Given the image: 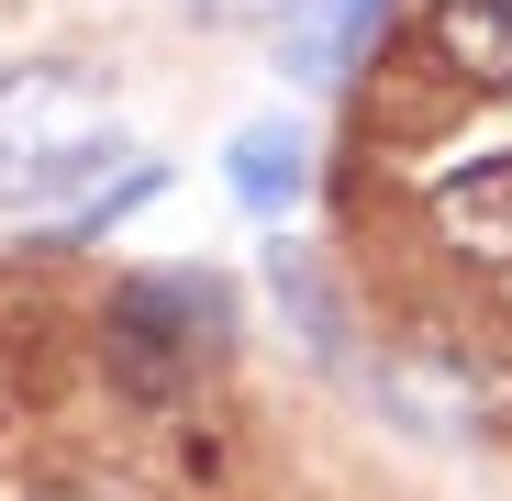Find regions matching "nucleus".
<instances>
[{
  "mask_svg": "<svg viewBox=\"0 0 512 501\" xmlns=\"http://www.w3.org/2000/svg\"><path fill=\"white\" fill-rule=\"evenodd\" d=\"M90 167H123V123H112V78L34 56L0 78V201L45 212V190H78Z\"/></svg>",
  "mask_w": 512,
  "mask_h": 501,
  "instance_id": "1",
  "label": "nucleus"
},
{
  "mask_svg": "<svg viewBox=\"0 0 512 501\" xmlns=\"http://www.w3.org/2000/svg\"><path fill=\"white\" fill-rule=\"evenodd\" d=\"M223 334H234V301L212 268H156L112 301V357L134 390H179L201 357H223Z\"/></svg>",
  "mask_w": 512,
  "mask_h": 501,
  "instance_id": "2",
  "label": "nucleus"
},
{
  "mask_svg": "<svg viewBox=\"0 0 512 501\" xmlns=\"http://www.w3.org/2000/svg\"><path fill=\"white\" fill-rule=\"evenodd\" d=\"M379 34H390V0H290L279 12V67L301 90H346L379 56Z\"/></svg>",
  "mask_w": 512,
  "mask_h": 501,
  "instance_id": "3",
  "label": "nucleus"
},
{
  "mask_svg": "<svg viewBox=\"0 0 512 501\" xmlns=\"http://www.w3.org/2000/svg\"><path fill=\"white\" fill-rule=\"evenodd\" d=\"M223 179H234V201H245L256 223H279V212L312 190V145H301V123H245V134L223 145Z\"/></svg>",
  "mask_w": 512,
  "mask_h": 501,
  "instance_id": "4",
  "label": "nucleus"
},
{
  "mask_svg": "<svg viewBox=\"0 0 512 501\" xmlns=\"http://www.w3.org/2000/svg\"><path fill=\"white\" fill-rule=\"evenodd\" d=\"M446 234H457V257H479V268H512V156H490V167H468V179H446Z\"/></svg>",
  "mask_w": 512,
  "mask_h": 501,
  "instance_id": "5",
  "label": "nucleus"
},
{
  "mask_svg": "<svg viewBox=\"0 0 512 501\" xmlns=\"http://www.w3.org/2000/svg\"><path fill=\"white\" fill-rule=\"evenodd\" d=\"M435 45H446V67H468L479 90H512V0H435Z\"/></svg>",
  "mask_w": 512,
  "mask_h": 501,
  "instance_id": "6",
  "label": "nucleus"
},
{
  "mask_svg": "<svg viewBox=\"0 0 512 501\" xmlns=\"http://www.w3.org/2000/svg\"><path fill=\"white\" fill-rule=\"evenodd\" d=\"M279 290H290V312H301V334H312L323 357L346 346V334H334V301H323V268H312V257H279Z\"/></svg>",
  "mask_w": 512,
  "mask_h": 501,
  "instance_id": "7",
  "label": "nucleus"
},
{
  "mask_svg": "<svg viewBox=\"0 0 512 501\" xmlns=\"http://www.w3.org/2000/svg\"><path fill=\"white\" fill-rule=\"evenodd\" d=\"M190 12H201L212 34H256V23H279L290 0H190Z\"/></svg>",
  "mask_w": 512,
  "mask_h": 501,
  "instance_id": "8",
  "label": "nucleus"
}]
</instances>
